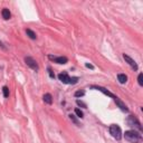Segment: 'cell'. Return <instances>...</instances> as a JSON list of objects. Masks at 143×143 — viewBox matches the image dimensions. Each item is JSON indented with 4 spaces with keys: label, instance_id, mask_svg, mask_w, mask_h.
<instances>
[{
    "label": "cell",
    "instance_id": "obj_14",
    "mask_svg": "<svg viewBox=\"0 0 143 143\" xmlns=\"http://www.w3.org/2000/svg\"><path fill=\"white\" fill-rule=\"evenodd\" d=\"M2 93H4L5 97H9V88H8L7 86H4V87H2Z\"/></svg>",
    "mask_w": 143,
    "mask_h": 143
},
{
    "label": "cell",
    "instance_id": "obj_9",
    "mask_svg": "<svg viewBox=\"0 0 143 143\" xmlns=\"http://www.w3.org/2000/svg\"><path fill=\"white\" fill-rule=\"evenodd\" d=\"M114 101H115V103H116V105H118V106L120 107V108H121L123 112H128V108L126 107V105H125L124 103L122 102L121 99H118V96H115V97H114Z\"/></svg>",
    "mask_w": 143,
    "mask_h": 143
},
{
    "label": "cell",
    "instance_id": "obj_15",
    "mask_svg": "<svg viewBox=\"0 0 143 143\" xmlns=\"http://www.w3.org/2000/svg\"><path fill=\"white\" fill-rule=\"evenodd\" d=\"M75 114H76L78 118H84V114H83V112H82L79 108H75Z\"/></svg>",
    "mask_w": 143,
    "mask_h": 143
},
{
    "label": "cell",
    "instance_id": "obj_8",
    "mask_svg": "<svg viewBox=\"0 0 143 143\" xmlns=\"http://www.w3.org/2000/svg\"><path fill=\"white\" fill-rule=\"evenodd\" d=\"M58 79L64 84H69L70 81V77L67 75V73H60L58 75Z\"/></svg>",
    "mask_w": 143,
    "mask_h": 143
},
{
    "label": "cell",
    "instance_id": "obj_16",
    "mask_svg": "<svg viewBox=\"0 0 143 143\" xmlns=\"http://www.w3.org/2000/svg\"><path fill=\"white\" fill-rule=\"evenodd\" d=\"M138 82H139L140 86H143V74L142 73L139 74V76H138Z\"/></svg>",
    "mask_w": 143,
    "mask_h": 143
},
{
    "label": "cell",
    "instance_id": "obj_17",
    "mask_svg": "<svg viewBox=\"0 0 143 143\" xmlns=\"http://www.w3.org/2000/svg\"><path fill=\"white\" fill-rule=\"evenodd\" d=\"M75 97H82V96L85 95V92L84 91H77V92H75Z\"/></svg>",
    "mask_w": 143,
    "mask_h": 143
},
{
    "label": "cell",
    "instance_id": "obj_20",
    "mask_svg": "<svg viewBox=\"0 0 143 143\" xmlns=\"http://www.w3.org/2000/svg\"><path fill=\"white\" fill-rule=\"evenodd\" d=\"M69 118H70V120H72V121L74 122V123H75V124H77V125H78V122H77L76 118H75V115H73V114H70V115H69Z\"/></svg>",
    "mask_w": 143,
    "mask_h": 143
},
{
    "label": "cell",
    "instance_id": "obj_22",
    "mask_svg": "<svg viewBox=\"0 0 143 143\" xmlns=\"http://www.w3.org/2000/svg\"><path fill=\"white\" fill-rule=\"evenodd\" d=\"M0 46H1V47H2V48H4V49H6V47H5V46H4V44H2L1 41H0Z\"/></svg>",
    "mask_w": 143,
    "mask_h": 143
},
{
    "label": "cell",
    "instance_id": "obj_6",
    "mask_svg": "<svg viewBox=\"0 0 143 143\" xmlns=\"http://www.w3.org/2000/svg\"><path fill=\"white\" fill-rule=\"evenodd\" d=\"M49 58H50L51 60H54L55 63H57V64H60V65H64V64H66V63L68 62V58H67V57H64V56L55 57V56L49 55Z\"/></svg>",
    "mask_w": 143,
    "mask_h": 143
},
{
    "label": "cell",
    "instance_id": "obj_5",
    "mask_svg": "<svg viewBox=\"0 0 143 143\" xmlns=\"http://www.w3.org/2000/svg\"><path fill=\"white\" fill-rule=\"evenodd\" d=\"M123 58L125 59V62L128 63V65H130L131 67H132L133 69H134V70H138V64L135 63V60H134V59H132L131 57H130V56L126 55V54H123Z\"/></svg>",
    "mask_w": 143,
    "mask_h": 143
},
{
    "label": "cell",
    "instance_id": "obj_11",
    "mask_svg": "<svg viewBox=\"0 0 143 143\" xmlns=\"http://www.w3.org/2000/svg\"><path fill=\"white\" fill-rule=\"evenodd\" d=\"M43 99H44V102L46 103V104H48V105H51V104H53V96H51L49 93L45 94Z\"/></svg>",
    "mask_w": 143,
    "mask_h": 143
},
{
    "label": "cell",
    "instance_id": "obj_2",
    "mask_svg": "<svg viewBox=\"0 0 143 143\" xmlns=\"http://www.w3.org/2000/svg\"><path fill=\"white\" fill-rule=\"evenodd\" d=\"M110 133L115 140L122 139V130L118 124H113L110 126Z\"/></svg>",
    "mask_w": 143,
    "mask_h": 143
},
{
    "label": "cell",
    "instance_id": "obj_13",
    "mask_svg": "<svg viewBox=\"0 0 143 143\" xmlns=\"http://www.w3.org/2000/svg\"><path fill=\"white\" fill-rule=\"evenodd\" d=\"M26 34H27V36L29 37L30 39H36L37 38L36 33H34L31 29H26Z\"/></svg>",
    "mask_w": 143,
    "mask_h": 143
},
{
    "label": "cell",
    "instance_id": "obj_10",
    "mask_svg": "<svg viewBox=\"0 0 143 143\" xmlns=\"http://www.w3.org/2000/svg\"><path fill=\"white\" fill-rule=\"evenodd\" d=\"M1 15H2V18L8 20V19H10L11 17V14H10V10L8 9V8H4L2 11H1Z\"/></svg>",
    "mask_w": 143,
    "mask_h": 143
},
{
    "label": "cell",
    "instance_id": "obj_18",
    "mask_svg": "<svg viewBox=\"0 0 143 143\" xmlns=\"http://www.w3.org/2000/svg\"><path fill=\"white\" fill-rule=\"evenodd\" d=\"M76 104L78 105V106L84 107V108H86V107H87V105H86V104H85L84 102H82V101H79V99H77V101H76Z\"/></svg>",
    "mask_w": 143,
    "mask_h": 143
},
{
    "label": "cell",
    "instance_id": "obj_1",
    "mask_svg": "<svg viewBox=\"0 0 143 143\" xmlns=\"http://www.w3.org/2000/svg\"><path fill=\"white\" fill-rule=\"evenodd\" d=\"M125 140H128L131 143H140L142 141V135L139 132H136L135 130H128L125 131Z\"/></svg>",
    "mask_w": 143,
    "mask_h": 143
},
{
    "label": "cell",
    "instance_id": "obj_21",
    "mask_svg": "<svg viewBox=\"0 0 143 143\" xmlns=\"http://www.w3.org/2000/svg\"><path fill=\"white\" fill-rule=\"evenodd\" d=\"M85 66L87 67V68H91V69H94V66L91 65V64H85Z\"/></svg>",
    "mask_w": 143,
    "mask_h": 143
},
{
    "label": "cell",
    "instance_id": "obj_12",
    "mask_svg": "<svg viewBox=\"0 0 143 143\" xmlns=\"http://www.w3.org/2000/svg\"><path fill=\"white\" fill-rule=\"evenodd\" d=\"M118 81L121 83V84H125L128 82V76L125 74H118Z\"/></svg>",
    "mask_w": 143,
    "mask_h": 143
},
{
    "label": "cell",
    "instance_id": "obj_4",
    "mask_svg": "<svg viewBox=\"0 0 143 143\" xmlns=\"http://www.w3.org/2000/svg\"><path fill=\"white\" fill-rule=\"evenodd\" d=\"M25 63L27 64V66H29L31 69L36 70V72L39 70V66H38L37 62L33 58V57H29V56H28V57H25Z\"/></svg>",
    "mask_w": 143,
    "mask_h": 143
},
{
    "label": "cell",
    "instance_id": "obj_7",
    "mask_svg": "<svg viewBox=\"0 0 143 143\" xmlns=\"http://www.w3.org/2000/svg\"><path fill=\"white\" fill-rule=\"evenodd\" d=\"M92 88H95V89L99 91V92H102L104 95L110 96V97H112V99H114V97H115V95H114L113 93H111L110 91H108V89H106L105 87H102V86H92Z\"/></svg>",
    "mask_w": 143,
    "mask_h": 143
},
{
    "label": "cell",
    "instance_id": "obj_3",
    "mask_svg": "<svg viewBox=\"0 0 143 143\" xmlns=\"http://www.w3.org/2000/svg\"><path fill=\"white\" fill-rule=\"evenodd\" d=\"M128 124L130 126H133V128H138L139 131H142V126H141V123L139 122V120L135 118V116H133V115H130L128 118Z\"/></svg>",
    "mask_w": 143,
    "mask_h": 143
},
{
    "label": "cell",
    "instance_id": "obj_19",
    "mask_svg": "<svg viewBox=\"0 0 143 143\" xmlns=\"http://www.w3.org/2000/svg\"><path fill=\"white\" fill-rule=\"evenodd\" d=\"M47 70H48V74H49V77H50V78H55V74L53 73V70H51L50 67H48Z\"/></svg>",
    "mask_w": 143,
    "mask_h": 143
}]
</instances>
